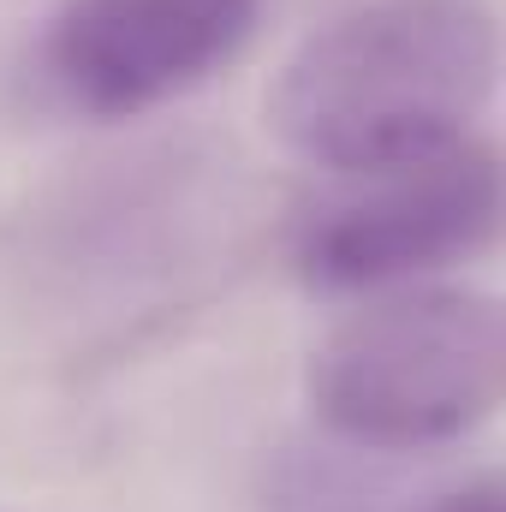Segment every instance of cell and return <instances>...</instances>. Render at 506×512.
Masks as SVG:
<instances>
[{
  "label": "cell",
  "mask_w": 506,
  "mask_h": 512,
  "mask_svg": "<svg viewBox=\"0 0 506 512\" xmlns=\"http://www.w3.org/2000/svg\"><path fill=\"white\" fill-rule=\"evenodd\" d=\"M495 78L501 30L483 0H358L298 36L262 120L322 173H370L471 137Z\"/></svg>",
  "instance_id": "1"
},
{
  "label": "cell",
  "mask_w": 506,
  "mask_h": 512,
  "mask_svg": "<svg viewBox=\"0 0 506 512\" xmlns=\"http://www.w3.org/2000/svg\"><path fill=\"white\" fill-rule=\"evenodd\" d=\"M310 417L358 447H447L506 399V310L459 280L352 298L304 364Z\"/></svg>",
  "instance_id": "2"
},
{
  "label": "cell",
  "mask_w": 506,
  "mask_h": 512,
  "mask_svg": "<svg viewBox=\"0 0 506 512\" xmlns=\"http://www.w3.org/2000/svg\"><path fill=\"white\" fill-rule=\"evenodd\" d=\"M506 215L501 143L471 131L435 155L328 173L292 221V274L328 298L441 280L495 251Z\"/></svg>",
  "instance_id": "3"
},
{
  "label": "cell",
  "mask_w": 506,
  "mask_h": 512,
  "mask_svg": "<svg viewBox=\"0 0 506 512\" xmlns=\"http://www.w3.org/2000/svg\"><path fill=\"white\" fill-rule=\"evenodd\" d=\"M256 24L262 0H60L36 72L66 114L120 126L215 84Z\"/></svg>",
  "instance_id": "4"
},
{
  "label": "cell",
  "mask_w": 506,
  "mask_h": 512,
  "mask_svg": "<svg viewBox=\"0 0 506 512\" xmlns=\"http://www.w3.org/2000/svg\"><path fill=\"white\" fill-rule=\"evenodd\" d=\"M417 512H506V483L495 471H477V477H465L459 489L435 495L429 507H417Z\"/></svg>",
  "instance_id": "5"
}]
</instances>
